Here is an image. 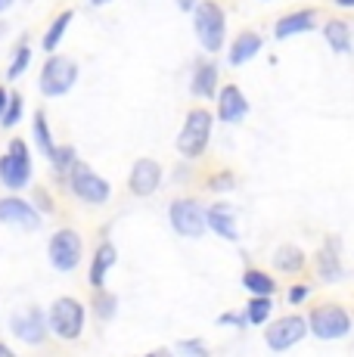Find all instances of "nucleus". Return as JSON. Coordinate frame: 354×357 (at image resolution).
I'll list each match as a JSON object with an SVG mask.
<instances>
[{
    "instance_id": "f257e3e1",
    "label": "nucleus",
    "mask_w": 354,
    "mask_h": 357,
    "mask_svg": "<svg viewBox=\"0 0 354 357\" xmlns=\"http://www.w3.org/2000/svg\"><path fill=\"white\" fill-rule=\"evenodd\" d=\"M193 29H196V38L199 44L206 47L208 53H217L224 44V29H227V19H224V10L212 0L199 3L193 10Z\"/></svg>"
},
{
    "instance_id": "f03ea898",
    "label": "nucleus",
    "mask_w": 354,
    "mask_h": 357,
    "mask_svg": "<svg viewBox=\"0 0 354 357\" xmlns=\"http://www.w3.org/2000/svg\"><path fill=\"white\" fill-rule=\"evenodd\" d=\"M208 134H212V115H208L206 109H193V112L187 115V121H183L180 137H177V149H180V155H187V159H199L208 146Z\"/></svg>"
},
{
    "instance_id": "7ed1b4c3",
    "label": "nucleus",
    "mask_w": 354,
    "mask_h": 357,
    "mask_svg": "<svg viewBox=\"0 0 354 357\" xmlns=\"http://www.w3.org/2000/svg\"><path fill=\"white\" fill-rule=\"evenodd\" d=\"M31 181V159H29V146L22 140H10V149L0 159V183L10 190H22Z\"/></svg>"
},
{
    "instance_id": "20e7f679",
    "label": "nucleus",
    "mask_w": 354,
    "mask_h": 357,
    "mask_svg": "<svg viewBox=\"0 0 354 357\" xmlns=\"http://www.w3.org/2000/svg\"><path fill=\"white\" fill-rule=\"evenodd\" d=\"M78 81V66L72 63L69 56H50L44 63V72H40V91L47 97H63L69 93Z\"/></svg>"
},
{
    "instance_id": "39448f33",
    "label": "nucleus",
    "mask_w": 354,
    "mask_h": 357,
    "mask_svg": "<svg viewBox=\"0 0 354 357\" xmlns=\"http://www.w3.org/2000/svg\"><path fill=\"white\" fill-rule=\"evenodd\" d=\"M311 333L317 335V339H345V335L351 333V317L345 307L339 305H320L311 311Z\"/></svg>"
},
{
    "instance_id": "423d86ee",
    "label": "nucleus",
    "mask_w": 354,
    "mask_h": 357,
    "mask_svg": "<svg viewBox=\"0 0 354 357\" xmlns=\"http://www.w3.org/2000/svg\"><path fill=\"white\" fill-rule=\"evenodd\" d=\"M50 329L66 342L78 339L81 329H84V307H81V301L78 298H56L53 301Z\"/></svg>"
},
{
    "instance_id": "0eeeda50",
    "label": "nucleus",
    "mask_w": 354,
    "mask_h": 357,
    "mask_svg": "<svg viewBox=\"0 0 354 357\" xmlns=\"http://www.w3.org/2000/svg\"><path fill=\"white\" fill-rule=\"evenodd\" d=\"M69 183H72L75 196H81L84 202H91V205H103L109 199V183L100 174H93V171L87 168V165H81V162L72 165Z\"/></svg>"
},
{
    "instance_id": "6e6552de",
    "label": "nucleus",
    "mask_w": 354,
    "mask_h": 357,
    "mask_svg": "<svg viewBox=\"0 0 354 357\" xmlns=\"http://www.w3.org/2000/svg\"><path fill=\"white\" fill-rule=\"evenodd\" d=\"M50 264L56 271H75L81 261V236L75 230H59L50 239Z\"/></svg>"
},
{
    "instance_id": "1a4fd4ad",
    "label": "nucleus",
    "mask_w": 354,
    "mask_h": 357,
    "mask_svg": "<svg viewBox=\"0 0 354 357\" xmlns=\"http://www.w3.org/2000/svg\"><path fill=\"white\" fill-rule=\"evenodd\" d=\"M305 333H308V324H305V317H280L277 324L268 326V333H264V342H268V348H274V351H286V348L298 345V342L305 339Z\"/></svg>"
},
{
    "instance_id": "9d476101",
    "label": "nucleus",
    "mask_w": 354,
    "mask_h": 357,
    "mask_svg": "<svg viewBox=\"0 0 354 357\" xmlns=\"http://www.w3.org/2000/svg\"><path fill=\"white\" fill-rule=\"evenodd\" d=\"M208 224V215H202V208L193 202V199H177L171 205V227L180 233V236H202Z\"/></svg>"
},
{
    "instance_id": "9b49d317",
    "label": "nucleus",
    "mask_w": 354,
    "mask_h": 357,
    "mask_svg": "<svg viewBox=\"0 0 354 357\" xmlns=\"http://www.w3.org/2000/svg\"><path fill=\"white\" fill-rule=\"evenodd\" d=\"M47 326H50V320L44 317V311H40V307H25V311H16L10 317L13 335H19V339L29 342V345H38V342H44Z\"/></svg>"
},
{
    "instance_id": "f8f14e48",
    "label": "nucleus",
    "mask_w": 354,
    "mask_h": 357,
    "mask_svg": "<svg viewBox=\"0 0 354 357\" xmlns=\"http://www.w3.org/2000/svg\"><path fill=\"white\" fill-rule=\"evenodd\" d=\"M0 221L10 224V227H19L25 233H35L40 227V215L38 208H31L29 202H22L19 196L0 199Z\"/></svg>"
},
{
    "instance_id": "ddd939ff",
    "label": "nucleus",
    "mask_w": 354,
    "mask_h": 357,
    "mask_svg": "<svg viewBox=\"0 0 354 357\" xmlns=\"http://www.w3.org/2000/svg\"><path fill=\"white\" fill-rule=\"evenodd\" d=\"M131 193L134 196H153L155 190H159V183H162V168H159V162H153V159H140L137 165H134V171H131Z\"/></svg>"
},
{
    "instance_id": "4468645a",
    "label": "nucleus",
    "mask_w": 354,
    "mask_h": 357,
    "mask_svg": "<svg viewBox=\"0 0 354 357\" xmlns=\"http://www.w3.org/2000/svg\"><path fill=\"white\" fill-rule=\"evenodd\" d=\"M246 112H249V100L243 97V91L236 84H227L221 91V97H217V119L233 125V121H240Z\"/></svg>"
},
{
    "instance_id": "2eb2a0df",
    "label": "nucleus",
    "mask_w": 354,
    "mask_h": 357,
    "mask_svg": "<svg viewBox=\"0 0 354 357\" xmlns=\"http://www.w3.org/2000/svg\"><path fill=\"white\" fill-rule=\"evenodd\" d=\"M314 25H317L314 10H298V13H289V16H283L280 22H277V38L286 40V38H292V34H305V31H311Z\"/></svg>"
},
{
    "instance_id": "dca6fc26",
    "label": "nucleus",
    "mask_w": 354,
    "mask_h": 357,
    "mask_svg": "<svg viewBox=\"0 0 354 357\" xmlns=\"http://www.w3.org/2000/svg\"><path fill=\"white\" fill-rule=\"evenodd\" d=\"M208 227H212L217 236H224V239H236L240 233H236V215H233V208H230L227 202H217L208 208Z\"/></svg>"
},
{
    "instance_id": "f3484780",
    "label": "nucleus",
    "mask_w": 354,
    "mask_h": 357,
    "mask_svg": "<svg viewBox=\"0 0 354 357\" xmlns=\"http://www.w3.org/2000/svg\"><path fill=\"white\" fill-rule=\"evenodd\" d=\"M118 261V252H115V245L112 243H103L97 249V255H93V264H91V286L93 289H103V283H106V273H109V267Z\"/></svg>"
},
{
    "instance_id": "a211bd4d",
    "label": "nucleus",
    "mask_w": 354,
    "mask_h": 357,
    "mask_svg": "<svg viewBox=\"0 0 354 357\" xmlns=\"http://www.w3.org/2000/svg\"><path fill=\"white\" fill-rule=\"evenodd\" d=\"M261 50V38H258L255 31H243L240 38L233 40V47H230V66H243L249 63L255 53Z\"/></svg>"
},
{
    "instance_id": "6ab92c4d",
    "label": "nucleus",
    "mask_w": 354,
    "mask_h": 357,
    "mask_svg": "<svg viewBox=\"0 0 354 357\" xmlns=\"http://www.w3.org/2000/svg\"><path fill=\"white\" fill-rule=\"evenodd\" d=\"M217 66L215 63H199L196 66V75H193V84H190V91L196 93V97H215L217 91Z\"/></svg>"
},
{
    "instance_id": "aec40b11",
    "label": "nucleus",
    "mask_w": 354,
    "mask_h": 357,
    "mask_svg": "<svg viewBox=\"0 0 354 357\" xmlns=\"http://www.w3.org/2000/svg\"><path fill=\"white\" fill-rule=\"evenodd\" d=\"M323 38H326V44H330L336 53H348L351 50V29L342 22V19H332V22H326Z\"/></svg>"
},
{
    "instance_id": "412c9836",
    "label": "nucleus",
    "mask_w": 354,
    "mask_h": 357,
    "mask_svg": "<svg viewBox=\"0 0 354 357\" xmlns=\"http://www.w3.org/2000/svg\"><path fill=\"white\" fill-rule=\"evenodd\" d=\"M274 264H277V271H283V273H298L305 267V252L298 249V245H280L274 255Z\"/></svg>"
},
{
    "instance_id": "4be33fe9",
    "label": "nucleus",
    "mask_w": 354,
    "mask_h": 357,
    "mask_svg": "<svg viewBox=\"0 0 354 357\" xmlns=\"http://www.w3.org/2000/svg\"><path fill=\"white\" fill-rule=\"evenodd\" d=\"M69 22H72V10H66V13H59L56 19H53V25L47 29V34H44V50H56L59 47V40H63V34H66V29H69Z\"/></svg>"
},
{
    "instance_id": "5701e85b",
    "label": "nucleus",
    "mask_w": 354,
    "mask_h": 357,
    "mask_svg": "<svg viewBox=\"0 0 354 357\" xmlns=\"http://www.w3.org/2000/svg\"><path fill=\"white\" fill-rule=\"evenodd\" d=\"M243 286L252 292V295H274V280L268 277V273H261V271H246L243 273Z\"/></svg>"
},
{
    "instance_id": "b1692460",
    "label": "nucleus",
    "mask_w": 354,
    "mask_h": 357,
    "mask_svg": "<svg viewBox=\"0 0 354 357\" xmlns=\"http://www.w3.org/2000/svg\"><path fill=\"white\" fill-rule=\"evenodd\" d=\"M270 311H274V301H270V295H255V298L249 301L246 314H249V324L261 326L264 320L270 317Z\"/></svg>"
},
{
    "instance_id": "393cba45",
    "label": "nucleus",
    "mask_w": 354,
    "mask_h": 357,
    "mask_svg": "<svg viewBox=\"0 0 354 357\" xmlns=\"http://www.w3.org/2000/svg\"><path fill=\"white\" fill-rule=\"evenodd\" d=\"M35 137H38L40 149H44V155H47V159H50V155L56 153V146H53L50 125H47V115H44V112H38V115H35Z\"/></svg>"
},
{
    "instance_id": "a878e982",
    "label": "nucleus",
    "mask_w": 354,
    "mask_h": 357,
    "mask_svg": "<svg viewBox=\"0 0 354 357\" xmlns=\"http://www.w3.org/2000/svg\"><path fill=\"white\" fill-rule=\"evenodd\" d=\"M317 267H320V277H323V280H330V283H332V280H339V277H342V267H339V258L332 255L330 249H326L323 255L317 258Z\"/></svg>"
},
{
    "instance_id": "bb28decb",
    "label": "nucleus",
    "mask_w": 354,
    "mask_h": 357,
    "mask_svg": "<svg viewBox=\"0 0 354 357\" xmlns=\"http://www.w3.org/2000/svg\"><path fill=\"white\" fill-rule=\"evenodd\" d=\"M29 59H31V50H29V47H22V50L16 53V59H13V66H10V72H6V78L16 81L19 75H22L25 68H29Z\"/></svg>"
},
{
    "instance_id": "cd10ccee",
    "label": "nucleus",
    "mask_w": 354,
    "mask_h": 357,
    "mask_svg": "<svg viewBox=\"0 0 354 357\" xmlns=\"http://www.w3.org/2000/svg\"><path fill=\"white\" fill-rule=\"evenodd\" d=\"M19 119H22V97L16 93V97H10V106H6V112L0 121H3V128H13Z\"/></svg>"
},
{
    "instance_id": "c85d7f7f",
    "label": "nucleus",
    "mask_w": 354,
    "mask_h": 357,
    "mask_svg": "<svg viewBox=\"0 0 354 357\" xmlns=\"http://www.w3.org/2000/svg\"><path fill=\"white\" fill-rule=\"evenodd\" d=\"M50 162H53L56 171H66L69 165H75V149L72 146H56V153L50 155Z\"/></svg>"
},
{
    "instance_id": "c756f323",
    "label": "nucleus",
    "mask_w": 354,
    "mask_h": 357,
    "mask_svg": "<svg viewBox=\"0 0 354 357\" xmlns=\"http://www.w3.org/2000/svg\"><path fill=\"white\" fill-rule=\"evenodd\" d=\"M93 307H97V314L100 317H112V311H115V295H109V292H100L97 295V301H93Z\"/></svg>"
},
{
    "instance_id": "7c9ffc66",
    "label": "nucleus",
    "mask_w": 354,
    "mask_h": 357,
    "mask_svg": "<svg viewBox=\"0 0 354 357\" xmlns=\"http://www.w3.org/2000/svg\"><path fill=\"white\" fill-rule=\"evenodd\" d=\"M177 348H180V351H187V354H206V351H208L202 342H180Z\"/></svg>"
},
{
    "instance_id": "2f4dec72",
    "label": "nucleus",
    "mask_w": 354,
    "mask_h": 357,
    "mask_svg": "<svg viewBox=\"0 0 354 357\" xmlns=\"http://www.w3.org/2000/svg\"><path fill=\"white\" fill-rule=\"evenodd\" d=\"M217 324H236V326H246L249 324V314L243 317V314H224V317H217Z\"/></svg>"
},
{
    "instance_id": "473e14b6",
    "label": "nucleus",
    "mask_w": 354,
    "mask_h": 357,
    "mask_svg": "<svg viewBox=\"0 0 354 357\" xmlns=\"http://www.w3.org/2000/svg\"><path fill=\"white\" fill-rule=\"evenodd\" d=\"M308 298V286H295V289H289V301L292 305H298V301Z\"/></svg>"
},
{
    "instance_id": "72a5a7b5",
    "label": "nucleus",
    "mask_w": 354,
    "mask_h": 357,
    "mask_svg": "<svg viewBox=\"0 0 354 357\" xmlns=\"http://www.w3.org/2000/svg\"><path fill=\"white\" fill-rule=\"evenodd\" d=\"M215 190H230L233 183H230V174H221V177H215V183H212Z\"/></svg>"
},
{
    "instance_id": "f704fd0d",
    "label": "nucleus",
    "mask_w": 354,
    "mask_h": 357,
    "mask_svg": "<svg viewBox=\"0 0 354 357\" xmlns=\"http://www.w3.org/2000/svg\"><path fill=\"white\" fill-rule=\"evenodd\" d=\"M177 6H180L183 13H193L196 6H199V3H196V0H177Z\"/></svg>"
},
{
    "instance_id": "c9c22d12",
    "label": "nucleus",
    "mask_w": 354,
    "mask_h": 357,
    "mask_svg": "<svg viewBox=\"0 0 354 357\" xmlns=\"http://www.w3.org/2000/svg\"><path fill=\"white\" fill-rule=\"evenodd\" d=\"M6 106H10V100H6V91L0 87V119H3V109H6Z\"/></svg>"
},
{
    "instance_id": "e433bc0d",
    "label": "nucleus",
    "mask_w": 354,
    "mask_h": 357,
    "mask_svg": "<svg viewBox=\"0 0 354 357\" xmlns=\"http://www.w3.org/2000/svg\"><path fill=\"white\" fill-rule=\"evenodd\" d=\"M13 6V0H0V13H6Z\"/></svg>"
},
{
    "instance_id": "4c0bfd02",
    "label": "nucleus",
    "mask_w": 354,
    "mask_h": 357,
    "mask_svg": "<svg viewBox=\"0 0 354 357\" xmlns=\"http://www.w3.org/2000/svg\"><path fill=\"white\" fill-rule=\"evenodd\" d=\"M339 6H354V0H336Z\"/></svg>"
},
{
    "instance_id": "58836bf2",
    "label": "nucleus",
    "mask_w": 354,
    "mask_h": 357,
    "mask_svg": "<svg viewBox=\"0 0 354 357\" xmlns=\"http://www.w3.org/2000/svg\"><path fill=\"white\" fill-rule=\"evenodd\" d=\"M109 0H91V6H106Z\"/></svg>"
},
{
    "instance_id": "ea45409f",
    "label": "nucleus",
    "mask_w": 354,
    "mask_h": 357,
    "mask_svg": "<svg viewBox=\"0 0 354 357\" xmlns=\"http://www.w3.org/2000/svg\"><path fill=\"white\" fill-rule=\"evenodd\" d=\"M0 354H13V351H10V348H6V345H0Z\"/></svg>"
}]
</instances>
